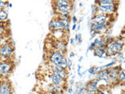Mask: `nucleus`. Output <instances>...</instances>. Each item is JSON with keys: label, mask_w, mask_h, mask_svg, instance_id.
Masks as SVG:
<instances>
[{"label": "nucleus", "mask_w": 125, "mask_h": 94, "mask_svg": "<svg viewBox=\"0 0 125 94\" xmlns=\"http://www.w3.org/2000/svg\"><path fill=\"white\" fill-rule=\"evenodd\" d=\"M124 46V38H119L117 39L109 40L108 43L105 45V54L106 57H114L115 55L122 52Z\"/></svg>", "instance_id": "nucleus-1"}, {"label": "nucleus", "mask_w": 125, "mask_h": 94, "mask_svg": "<svg viewBox=\"0 0 125 94\" xmlns=\"http://www.w3.org/2000/svg\"><path fill=\"white\" fill-rule=\"evenodd\" d=\"M48 60L51 65L58 66V67H60V68H66L67 59L65 57V54L60 53V51L56 50V49L49 53Z\"/></svg>", "instance_id": "nucleus-2"}, {"label": "nucleus", "mask_w": 125, "mask_h": 94, "mask_svg": "<svg viewBox=\"0 0 125 94\" xmlns=\"http://www.w3.org/2000/svg\"><path fill=\"white\" fill-rule=\"evenodd\" d=\"M71 0H54V9L58 15L70 14L72 9Z\"/></svg>", "instance_id": "nucleus-3"}, {"label": "nucleus", "mask_w": 125, "mask_h": 94, "mask_svg": "<svg viewBox=\"0 0 125 94\" xmlns=\"http://www.w3.org/2000/svg\"><path fill=\"white\" fill-rule=\"evenodd\" d=\"M14 45L11 41H6L0 46V60H10L14 54Z\"/></svg>", "instance_id": "nucleus-4"}, {"label": "nucleus", "mask_w": 125, "mask_h": 94, "mask_svg": "<svg viewBox=\"0 0 125 94\" xmlns=\"http://www.w3.org/2000/svg\"><path fill=\"white\" fill-rule=\"evenodd\" d=\"M14 64L10 60H0V76L1 78H6L13 72Z\"/></svg>", "instance_id": "nucleus-5"}, {"label": "nucleus", "mask_w": 125, "mask_h": 94, "mask_svg": "<svg viewBox=\"0 0 125 94\" xmlns=\"http://www.w3.org/2000/svg\"><path fill=\"white\" fill-rule=\"evenodd\" d=\"M49 78L50 84L53 85L54 86H56V87H57V88H60V89H64L63 86L66 85V80L62 79L59 74L51 71L49 75Z\"/></svg>", "instance_id": "nucleus-6"}, {"label": "nucleus", "mask_w": 125, "mask_h": 94, "mask_svg": "<svg viewBox=\"0 0 125 94\" xmlns=\"http://www.w3.org/2000/svg\"><path fill=\"white\" fill-rule=\"evenodd\" d=\"M95 6H96L97 13L113 15V14H114L117 10V4L108 5V6H103V5H95Z\"/></svg>", "instance_id": "nucleus-7"}, {"label": "nucleus", "mask_w": 125, "mask_h": 94, "mask_svg": "<svg viewBox=\"0 0 125 94\" xmlns=\"http://www.w3.org/2000/svg\"><path fill=\"white\" fill-rule=\"evenodd\" d=\"M109 25H110V22L103 24V23H93L91 22V25H90V30L91 32H97V33H104L107 31Z\"/></svg>", "instance_id": "nucleus-8"}, {"label": "nucleus", "mask_w": 125, "mask_h": 94, "mask_svg": "<svg viewBox=\"0 0 125 94\" xmlns=\"http://www.w3.org/2000/svg\"><path fill=\"white\" fill-rule=\"evenodd\" d=\"M100 82H101L100 78L95 77V78H92V79H91L89 82H88L87 83L84 85V88L87 89L88 92L95 94L98 91V89H99V84Z\"/></svg>", "instance_id": "nucleus-9"}, {"label": "nucleus", "mask_w": 125, "mask_h": 94, "mask_svg": "<svg viewBox=\"0 0 125 94\" xmlns=\"http://www.w3.org/2000/svg\"><path fill=\"white\" fill-rule=\"evenodd\" d=\"M5 79L0 82V94H13V87L10 82L4 78Z\"/></svg>", "instance_id": "nucleus-10"}, {"label": "nucleus", "mask_w": 125, "mask_h": 94, "mask_svg": "<svg viewBox=\"0 0 125 94\" xmlns=\"http://www.w3.org/2000/svg\"><path fill=\"white\" fill-rule=\"evenodd\" d=\"M49 68L51 70V71L59 74V75H60L62 78V79L66 80L68 78V76H69V70L66 69V68H60V67L54 66V65H51V64H50Z\"/></svg>", "instance_id": "nucleus-11"}, {"label": "nucleus", "mask_w": 125, "mask_h": 94, "mask_svg": "<svg viewBox=\"0 0 125 94\" xmlns=\"http://www.w3.org/2000/svg\"><path fill=\"white\" fill-rule=\"evenodd\" d=\"M111 16L109 14H103V13H95L92 17V22L93 23H103L105 24L108 22H110Z\"/></svg>", "instance_id": "nucleus-12"}, {"label": "nucleus", "mask_w": 125, "mask_h": 94, "mask_svg": "<svg viewBox=\"0 0 125 94\" xmlns=\"http://www.w3.org/2000/svg\"><path fill=\"white\" fill-rule=\"evenodd\" d=\"M121 69L122 68H121L120 66H113L107 69L109 78H110L111 80V83L117 82V76H118V74Z\"/></svg>", "instance_id": "nucleus-13"}, {"label": "nucleus", "mask_w": 125, "mask_h": 94, "mask_svg": "<svg viewBox=\"0 0 125 94\" xmlns=\"http://www.w3.org/2000/svg\"><path fill=\"white\" fill-rule=\"evenodd\" d=\"M95 75H96V77L99 78L101 82H103L105 85L111 84V80H110V78H109L107 69L99 70V71H98L96 73Z\"/></svg>", "instance_id": "nucleus-14"}, {"label": "nucleus", "mask_w": 125, "mask_h": 94, "mask_svg": "<svg viewBox=\"0 0 125 94\" xmlns=\"http://www.w3.org/2000/svg\"><path fill=\"white\" fill-rule=\"evenodd\" d=\"M55 47H56V50L60 51V53L63 54H65L66 53V51H67V44H66V42L63 40V39L56 40Z\"/></svg>", "instance_id": "nucleus-15"}, {"label": "nucleus", "mask_w": 125, "mask_h": 94, "mask_svg": "<svg viewBox=\"0 0 125 94\" xmlns=\"http://www.w3.org/2000/svg\"><path fill=\"white\" fill-rule=\"evenodd\" d=\"M105 46H96L95 49H92L93 55L95 57H97L99 58H105L107 57L106 54H105Z\"/></svg>", "instance_id": "nucleus-16"}, {"label": "nucleus", "mask_w": 125, "mask_h": 94, "mask_svg": "<svg viewBox=\"0 0 125 94\" xmlns=\"http://www.w3.org/2000/svg\"><path fill=\"white\" fill-rule=\"evenodd\" d=\"M56 18L61 26L62 30L64 32H68L70 29V19H65L60 17H56Z\"/></svg>", "instance_id": "nucleus-17"}, {"label": "nucleus", "mask_w": 125, "mask_h": 94, "mask_svg": "<svg viewBox=\"0 0 125 94\" xmlns=\"http://www.w3.org/2000/svg\"><path fill=\"white\" fill-rule=\"evenodd\" d=\"M49 29L52 31H60L62 30L61 26L59 23L58 20L56 17H53L52 20L50 21L49 24Z\"/></svg>", "instance_id": "nucleus-18"}, {"label": "nucleus", "mask_w": 125, "mask_h": 94, "mask_svg": "<svg viewBox=\"0 0 125 94\" xmlns=\"http://www.w3.org/2000/svg\"><path fill=\"white\" fill-rule=\"evenodd\" d=\"M117 2H118L117 0H95V5L108 6V5H113V4H117Z\"/></svg>", "instance_id": "nucleus-19"}, {"label": "nucleus", "mask_w": 125, "mask_h": 94, "mask_svg": "<svg viewBox=\"0 0 125 94\" xmlns=\"http://www.w3.org/2000/svg\"><path fill=\"white\" fill-rule=\"evenodd\" d=\"M8 11L5 9L0 10V22H6L8 20Z\"/></svg>", "instance_id": "nucleus-20"}, {"label": "nucleus", "mask_w": 125, "mask_h": 94, "mask_svg": "<svg viewBox=\"0 0 125 94\" xmlns=\"http://www.w3.org/2000/svg\"><path fill=\"white\" fill-rule=\"evenodd\" d=\"M117 82H119V83L122 85L125 82V73L123 69H121L118 74V76H117Z\"/></svg>", "instance_id": "nucleus-21"}, {"label": "nucleus", "mask_w": 125, "mask_h": 94, "mask_svg": "<svg viewBox=\"0 0 125 94\" xmlns=\"http://www.w3.org/2000/svg\"><path fill=\"white\" fill-rule=\"evenodd\" d=\"M72 94H94V93L88 92L84 87H83L80 89H76V90L73 91Z\"/></svg>", "instance_id": "nucleus-22"}, {"label": "nucleus", "mask_w": 125, "mask_h": 94, "mask_svg": "<svg viewBox=\"0 0 125 94\" xmlns=\"http://www.w3.org/2000/svg\"><path fill=\"white\" fill-rule=\"evenodd\" d=\"M114 57H115V60H116V62L120 63V62L124 61V53L122 52L117 53L114 56Z\"/></svg>", "instance_id": "nucleus-23"}, {"label": "nucleus", "mask_w": 125, "mask_h": 94, "mask_svg": "<svg viewBox=\"0 0 125 94\" xmlns=\"http://www.w3.org/2000/svg\"><path fill=\"white\" fill-rule=\"evenodd\" d=\"M87 72H88L92 75H95L96 74V70H95V66H92L91 68H89L87 70Z\"/></svg>", "instance_id": "nucleus-24"}, {"label": "nucleus", "mask_w": 125, "mask_h": 94, "mask_svg": "<svg viewBox=\"0 0 125 94\" xmlns=\"http://www.w3.org/2000/svg\"><path fill=\"white\" fill-rule=\"evenodd\" d=\"M7 0H0V10H3L8 5Z\"/></svg>", "instance_id": "nucleus-25"}, {"label": "nucleus", "mask_w": 125, "mask_h": 94, "mask_svg": "<svg viewBox=\"0 0 125 94\" xmlns=\"http://www.w3.org/2000/svg\"><path fill=\"white\" fill-rule=\"evenodd\" d=\"M72 65H73V61L71 59H67V65H66V69H67L69 71L71 70L72 68Z\"/></svg>", "instance_id": "nucleus-26"}, {"label": "nucleus", "mask_w": 125, "mask_h": 94, "mask_svg": "<svg viewBox=\"0 0 125 94\" xmlns=\"http://www.w3.org/2000/svg\"><path fill=\"white\" fill-rule=\"evenodd\" d=\"M6 40H7V38L5 36V33L0 35V46H1L2 44H3V43L5 42Z\"/></svg>", "instance_id": "nucleus-27"}, {"label": "nucleus", "mask_w": 125, "mask_h": 94, "mask_svg": "<svg viewBox=\"0 0 125 94\" xmlns=\"http://www.w3.org/2000/svg\"><path fill=\"white\" fill-rule=\"evenodd\" d=\"M95 94H109V90H107V89H98V91Z\"/></svg>", "instance_id": "nucleus-28"}, {"label": "nucleus", "mask_w": 125, "mask_h": 94, "mask_svg": "<svg viewBox=\"0 0 125 94\" xmlns=\"http://www.w3.org/2000/svg\"><path fill=\"white\" fill-rule=\"evenodd\" d=\"M95 13H96V6L94 4V5H92V17H93Z\"/></svg>", "instance_id": "nucleus-29"}, {"label": "nucleus", "mask_w": 125, "mask_h": 94, "mask_svg": "<svg viewBox=\"0 0 125 94\" xmlns=\"http://www.w3.org/2000/svg\"><path fill=\"white\" fill-rule=\"evenodd\" d=\"M84 87V84L82 83L81 82H78L76 83V89H80V88H83Z\"/></svg>", "instance_id": "nucleus-30"}, {"label": "nucleus", "mask_w": 125, "mask_h": 94, "mask_svg": "<svg viewBox=\"0 0 125 94\" xmlns=\"http://www.w3.org/2000/svg\"><path fill=\"white\" fill-rule=\"evenodd\" d=\"M74 78H75V75H73L72 78H70V80L69 81V84L70 85V86H72L74 84Z\"/></svg>", "instance_id": "nucleus-31"}, {"label": "nucleus", "mask_w": 125, "mask_h": 94, "mask_svg": "<svg viewBox=\"0 0 125 94\" xmlns=\"http://www.w3.org/2000/svg\"><path fill=\"white\" fill-rule=\"evenodd\" d=\"M72 22L73 24H77L78 22V19L76 16H72Z\"/></svg>", "instance_id": "nucleus-32"}, {"label": "nucleus", "mask_w": 125, "mask_h": 94, "mask_svg": "<svg viewBox=\"0 0 125 94\" xmlns=\"http://www.w3.org/2000/svg\"><path fill=\"white\" fill-rule=\"evenodd\" d=\"M78 35V40H77V42L79 43V44H81V43L82 42V35L81 33L77 34Z\"/></svg>", "instance_id": "nucleus-33"}, {"label": "nucleus", "mask_w": 125, "mask_h": 94, "mask_svg": "<svg viewBox=\"0 0 125 94\" xmlns=\"http://www.w3.org/2000/svg\"><path fill=\"white\" fill-rule=\"evenodd\" d=\"M73 92V88H72V86H70V87L67 89V93L69 94H72Z\"/></svg>", "instance_id": "nucleus-34"}, {"label": "nucleus", "mask_w": 125, "mask_h": 94, "mask_svg": "<svg viewBox=\"0 0 125 94\" xmlns=\"http://www.w3.org/2000/svg\"><path fill=\"white\" fill-rule=\"evenodd\" d=\"M74 57H75V53H74L73 52H70V53H69V58H70V59H72V58H73Z\"/></svg>", "instance_id": "nucleus-35"}, {"label": "nucleus", "mask_w": 125, "mask_h": 94, "mask_svg": "<svg viewBox=\"0 0 125 94\" xmlns=\"http://www.w3.org/2000/svg\"><path fill=\"white\" fill-rule=\"evenodd\" d=\"M73 40H74V42H77V40H78V35L77 34L75 35V37H74Z\"/></svg>", "instance_id": "nucleus-36"}, {"label": "nucleus", "mask_w": 125, "mask_h": 94, "mask_svg": "<svg viewBox=\"0 0 125 94\" xmlns=\"http://www.w3.org/2000/svg\"><path fill=\"white\" fill-rule=\"evenodd\" d=\"M76 28H77V24H73V27H72V30H73V31H75Z\"/></svg>", "instance_id": "nucleus-37"}, {"label": "nucleus", "mask_w": 125, "mask_h": 94, "mask_svg": "<svg viewBox=\"0 0 125 94\" xmlns=\"http://www.w3.org/2000/svg\"><path fill=\"white\" fill-rule=\"evenodd\" d=\"M73 43H74V40H73V38H71L70 39V45H73Z\"/></svg>", "instance_id": "nucleus-38"}, {"label": "nucleus", "mask_w": 125, "mask_h": 94, "mask_svg": "<svg viewBox=\"0 0 125 94\" xmlns=\"http://www.w3.org/2000/svg\"><path fill=\"white\" fill-rule=\"evenodd\" d=\"M82 60H83V57H79V60H78V62L81 63V62L82 61Z\"/></svg>", "instance_id": "nucleus-39"}, {"label": "nucleus", "mask_w": 125, "mask_h": 94, "mask_svg": "<svg viewBox=\"0 0 125 94\" xmlns=\"http://www.w3.org/2000/svg\"><path fill=\"white\" fill-rule=\"evenodd\" d=\"M77 31H79L80 29H81V26L79 25V24H78V25H77Z\"/></svg>", "instance_id": "nucleus-40"}, {"label": "nucleus", "mask_w": 125, "mask_h": 94, "mask_svg": "<svg viewBox=\"0 0 125 94\" xmlns=\"http://www.w3.org/2000/svg\"><path fill=\"white\" fill-rule=\"evenodd\" d=\"M83 20H84V17L82 16V17H81V18H80V22H81L82 21H83Z\"/></svg>", "instance_id": "nucleus-41"}, {"label": "nucleus", "mask_w": 125, "mask_h": 94, "mask_svg": "<svg viewBox=\"0 0 125 94\" xmlns=\"http://www.w3.org/2000/svg\"><path fill=\"white\" fill-rule=\"evenodd\" d=\"M79 6H80V7H82V6H83V4H82V3H80V4H79Z\"/></svg>", "instance_id": "nucleus-42"}, {"label": "nucleus", "mask_w": 125, "mask_h": 94, "mask_svg": "<svg viewBox=\"0 0 125 94\" xmlns=\"http://www.w3.org/2000/svg\"><path fill=\"white\" fill-rule=\"evenodd\" d=\"M3 23V22H2ZM2 23H1V22H0V27H1L2 25Z\"/></svg>", "instance_id": "nucleus-43"}, {"label": "nucleus", "mask_w": 125, "mask_h": 94, "mask_svg": "<svg viewBox=\"0 0 125 94\" xmlns=\"http://www.w3.org/2000/svg\"><path fill=\"white\" fill-rule=\"evenodd\" d=\"M48 94H49V93H48Z\"/></svg>", "instance_id": "nucleus-44"}, {"label": "nucleus", "mask_w": 125, "mask_h": 94, "mask_svg": "<svg viewBox=\"0 0 125 94\" xmlns=\"http://www.w3.org/2000/svg\"><path fill=\"white\" fill-rule=\"evenodd\" d=\"M71 1H72V0H71ZM72 2H73V1H72Z\"/></svg>", "instance_id": "nucleus-45"}, {"label": "nucleus", "mask_w": 125, "mask_h": 94, "mask_svg": "<svg viewBox=\"0 0 125 94\" xmlns=\"http://www.w3.org/2000/svg\"><path fill=\"white\" fill-rule=\"evenodd\" d=\"M0 77H1V76H0Z\"/></svg>", "instance_id": "nucleus-46"}]
</instances>
